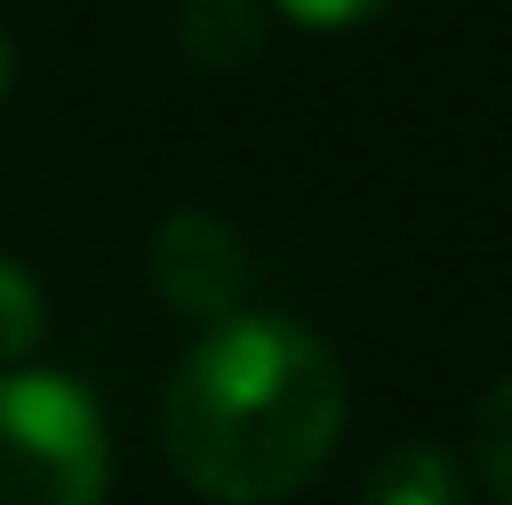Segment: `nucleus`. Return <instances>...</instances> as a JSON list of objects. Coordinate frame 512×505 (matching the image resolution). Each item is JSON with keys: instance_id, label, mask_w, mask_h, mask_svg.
<instances>
[{"instance_id": "7", "label": "nucleus", "mask_w": 512, "mask_h": 505, "mask_svg": "<svg viewBox=\"0 0 512 505\" xmlns=\"http://www.w3.org/2000/svg\"><path fill=\"white\" fill-rule=\"evenodd\" d=\"M471 450H478V478L499 505H512V374L499 388H485L478 416H471Z\"/></svg>"}, {"instance_id": "8", "label": "nucleus", "mask_w": 512, "mask_h": 505, "mask_svg": "<svg viewBox=\"0 0 512 505\" xmlns=\"http://www.w3.org/2000/svg\"><path fill=\"white\" fill-rule=\"evenodd\" d=\"M291 21H305V28H353V21H367V14H381L388 0H277Z\"/></svg>"}, {"instance_id": "2", "label": "nucleus", "mask_w": 512, "mask_h": 505, "mask_svg": "<svg viewBox=\"0 0 512 505\" xmlns=\"http://www.w3.org/2000/svg\"><path fill=\"white\" fill-rule=\"evenodd\" d=\"M111 429L77 374H0V505H104Z\"/></svg>"}, {"instance_id": "1", "label": "nucleus", "mask_w": 512, "mask_h": 505, "mask_svg": "<svg viewBox=\"0 0 512 505\" xmlns=\"http://www.w3.org/2000/svg\"><path fill=\"white\" fill-rule=\"evenodd\" d=\"M346 429V367L305 319L229 312L180 353L160 436L180 485L215 505H270L312 485Z\"/></svg>"}, {"instance_id": "6", "label": "nucleus", "mask_w": 512, "mask_h": 505, "mask_svg": "<svg viewBox=\"0 0 512 505\" xmlns=\"http://www.w3.org/2000/svg\"><path fill=\"white\" fill-rule=\"evenodd\" d=\"M42 333H49V298H42L35 270L0 250V374L21 367L42 346Z\"/></svg>"}, {"instance_id": "3", "label": "nucleus", "mask_w": 512, "mask_h": 505, "mask_svg": "<svg viewBox=\"0 0 512 505\" xmlns=\"http://www.w3.org/2000/svg\"><path fill=\"white\" fill-rule=\"evenodd\" d=\"M146 263H153L160 298L173 312H187V319L215 326V319L243 312V298H250V243L215 208H173L167 222L153 229Z\"/></svg>"}, {"instance_id": "9", "label": "nucleus", "mask_w": 512, "mask_h": 505, "mask_svg": "<svg viewBox=\"0 0 512 505\" xmlns=\"http://www.w3.org/2000/svg\"><path fill=\"white\" fill-rule=\"evenodd\" d=\"M14 70H21V56H14V35L0 28V104H7V90H14Z\"/></svg>"}, {"instance_id": "5", "label": "nucleus", "mask_w": 512, "mask_h": 505, "mask_svg": "<svg viewBox=\"0 0 512 505\" xmlns=\"http://www.w3.org/2000/svg\"><path fill=\"white\" fill-rule=\"evenodd\" d=\"M173 28H180V49L194 63L236 70V63H250L256 49H263L270 14H263V0H180Z\"/></svg>"}, {"instance_id": "4", "label": "nucleus", "mask_w": 512, "mask_h": 505, "mask_svg": "<svg viewBox=\"0 0 512 505\" xmlns=\"http://www.w3.org/2000/svg\"><path fill=\"white\" fill-rule=\"evenodd\" d=\"M360 505H471V485L443 443H395L374 457Z\"/></svg>"}]
</instances>
